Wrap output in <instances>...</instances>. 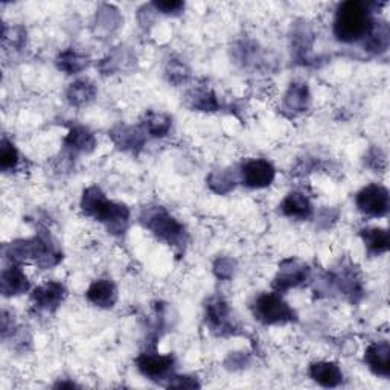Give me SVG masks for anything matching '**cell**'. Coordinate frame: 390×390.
I'll return each mask as SVG.
<instances>
[{
	"instance_id": "cell-12",
	"label": "cell",
	"mask_w": 390,
	"mask_h": 390,
	"mask_svg": "<svg viewBox=\"0 0 390 390\" xmlns=\"http://www.w3.org/2000/svg\"><path fill=\"white\" fill-rule=\"evenodd\" d=\"M310 376L323 387H337L343 381V372L332 362H319L311 364Z\"/></svg>"
},
{
	"instance_id": "cell-28",
	"label": "cell",
	"mask_w": 390,
	"mask_h": 390,
	"mask_svg": "<svg viewBox=\"0 0 390 390\" xmlns=\"http://www.w3.org/2000/svg\"><path fill=\"white\" fill-rule=\"evenodd\" d=\"M154 6L164 14H177L181 8H185L181 2H156Z\"/></svg>"
},
{
	"instance_id": "cell-25",
	"label": "cell",
	"mask_w": 390,
	"mask_h": 390,
	"mask_svg": "<svg viewBox=\"0 0 390 390\" xmlns=\"http://www.w3.org/2000/svg\"><path fill=\"white\" fill-rule=\"evenodd\" d=\"M19 164V153L16 147L9 142V140L4 139L2 147H0V167L4 171L14 169Z\"/></svg>"
},
{
	"instance_id": "cell-6",
	"label": "cell",
	"mask_w": 390,
	"mask_h": 390,
	"mask_svg": "<svg viewBox=\"0 0 390 390\" xmlns=\"http://www.w3.org/2000/svg\"><path fill=\"white\" fill-rule=\"evenodd\" d=\"M355 201L364 215L384 216L389 211V191L381 185H369L357 194Z\"/></svg>"
},
{
	"instance_id": "cell-1",
	"label": "cell",
	"mask_w": 390,
	"mask_h": 390,
	"mask_svg": "<svg viewBox=\"0 0 390 390\" xmlns=\"http://www.w3.org/2000/svg\"><path fill=\"white\" fill-rule=\"evenodd\" d=\"M81 208L85 215L92 216L96 221L104 223L112 233H122L127 229L130 211L124 204L107 200L100 188L92 186L84 191Z\"/></svg>"
},
{
	"instance_id": "cell-17",
	"label": "cell",
	"mask_w": 390,
	"mask_h": 390,
	"mask_svg": "<svg viewBox=\"0 0 390 390\" xmlns=\"http://www.w3.org/2000/svg\"><path fill=\"white\" fill-rule=\"evenodd\" d=\"M308 102H310V92H308L307 84H302V83L291 84L284 98L285 110L292 113L303 112L308 107Z\"/></svg>"
},
{
	"instance_id": "cell-15",
	"label": "cell",
	"mask_w": 390,
	"mask_h": 390,
	"mask_svg": "<svg viewBox=\"0 0 390 390\" xmlns=\"http://www.w3.org/2000/svg\"><path fill=\"white\" fill-rule=\"evenodd\" d=\"M363 243L371 255H381L389 251L390 238L389 232L381 227H367L362 231Z\"/></svg>"
},
{
	"instance_id": "cell-27",
	"label": "cell",
	"mask_w": 390,
	"mask_h": 390,
	"mask_svg": "<svg viewBox=\"0 0 390 390\" xmlns=\"http://www.w3.org/2000/svg\"><path fill=\"white\" fill-rule=\"evenodd\" d=\"M4 40L5 41L9 40L11 45H13L14 48L23 46V43H25V31L21 29V28H13V29H11V37L4 36Z\"/></svg>"
},
{
	"instance_id": "cell-5",
	"label": "cell",
	"mask_w": 390,
	"mask_h": 390,
	"mask_svg": "<svg viewBox=\"0 0 390 390\" xmlns=\"http://www.w3.org/2000/svg\"><path fill=\"white\" fill-rule=\"evenodd\" d=\"M240 174L246 186L253 188V189H261L272 185L276 171L268 160L251 159L244 162Z\"/></svg>"
},
{
	"instance_id": "cell-20",
	"label": "cell",
	"mask_w": 390,
	"mask_h": 390,
	"mask_svg": "<svg viewBox=\"0 0 390 390\" xmlns=\"http://www.w3.org/2000/svg\"><path fill=\"white\" fill-rule=\"evenodd\" d=\"M364 46L374 52H383L389 46V29L386 23H376L372 20L371 28L364 36Z\"/></svg>"
},
{
	"instance_id": "cell-19",
	"label": "cell",
	"mask_w": 390,
	"mask_h": 390,
	"mask_svg": "<svg viewBox=\"0 0 390 390\" xmlns=\"http://www.w3.org/2000/svg\"><path fill=\"white\" fill-rule=\"evenodd\" d=\"M66 147L77 153H90L95 148V136L84 127H75L66 137Z\"/></svg>"
},
{
	"instance_id": "cell-9",
	"label": "cell",
	"mask_w": 390,
	"mask_h": 390,
	"mask_svg": "<svg viewBox=\"0 0 390 390\" xmlns=\"http://www.w3.org/2000/svg\"><path fill=\"white\" fill-rule=\"evenodd\" d=\"M364 362L375 374L387 378L390 375V346L387 342L372 343L364 352Z\"/></svg>"
},
{
	"instance_id": "cell-7",
	"label": "cell",
	"mask_w": 390,
	"mask_h": 390,
	"mask_svg": "<svg viewBox=\"0 0 390 390\" xmlns=\"http://www.w3.org/2000/svg\"><path fill=\"white\" fill-rule=\"evenodd\" d=\"M136 364L140 374L151 378V380H164V378L172 371L174 359H172L171 355H162L156 351H148L137 357Z\"/></svg>"
},
{
	"instance_id": "cell-3",
	"label": "cell",
	"mask_w": 390,
	"mask_h": 390,
	"mask_svg": "<svg viewBox=\"0 0 390 390\" xmlns=\"http://www.w3.org/2000/svg\"><path fill=\"white\" fill-rule=\"evenodd\" d=\"M142 221L162 241H167L172 246H181L186 243L185 227L162 208L148 211L147 216H142Z\"/></svg>"
},
{
	"instance_id": "cell-30",
	"label": "cell",
	"mask_w": 390,
	"mask_h": 390,
	"mask_svg": "<svg viewBox=\"0 0 390 390\" xmlns=\"http://www.w3.org/2000/svg\"><path fill=\"white\" fill-rule=\"evenodd\" d=\"M199 384L195 383L192 378L189 376H174L172 378V381H169V387H185V389H191V387H197Z\"/></svg>"
},
{
	"instance_id": "cell-8",
	"label": "cell",
	"mask_w": 390,
	"mask_h": 390,
	"mask_svg": "<svg viewBox=\"0 0 390 390\" xmlns=\"http://www.w3.org/2000/svg\"><path fill=\"white\" fill-rule=\"evenodd\" d=\"M308 275H310V268L305 264L290 259V261H285L283 265H280L279 272L275 278L273 287L278 291H285L292 287H299L308 279Z\"/></svg>"
},
{
	"instance_id": "cell-4",
	"label": "cell",
	"mask_w": 390,
	"mask_h": 390,
	"mask_svg": "<svg viewBox=\"0 0 390 390\" xmlns=\"http://www.w3.org/2000/svg\"><path fill=\"white\" fill-rule=\"evenodd\" d=\"M255 316L265 325H279L295 320L296 312L276 292H265L255 302Z\"/></svg>"
},
{
	"instance_id": "cell-29",
	"label": "cell",
	"mask_w": 390,
	"mask_h": 390,
	"mask_svg": "<svg viewBox=\"0 0 390 390\" xmlns=\"http://www.w3.org/2000/svg\"><path fill=\"white\" fill-rule=\"evenodd\" d=\"M169 80L172 83H179V81H185V78L188 77V73H186V69L185 66H183V64H179V63H174L171 66L169 69Z\"/></svg>"
},
{
	"instance_id": "cell-11",
	"label": "cell",
	"mask_w": 390,
	"mask_h": 390,
	"mask_svg": "<svg viewBox=\"0 0 390 390\" xmlns=\"http://www.w3.org/2000/svg\"><path fill=\"white\" fill-rule=\"evenodd\" d=\"M85 296L93 303V305L100 308H112L117 300V290L112 280L100 279L89 287Z\"/></svg>"
},
{
	"instance_id": "cell-2",
	"label": "cell",
	"mask_w": 390,
	"mask_h": 390,
	"mask_svg": "<svg viewBox=\"0 0 390 390\" xmlns=\"http://www.w3.org/2000/svg\"><path fill=\"white\" fill-rule=\"evenodd\" d=\"M372 20L367 6L362 2H344L339 6L334 20V36L343 43H352L364 38Z\"/></svg>"
},
{
	"instance_id": "cell-13",
	"label": "cell",
	"mask_w": 390,
	"mask_h": 390,
	"mask_svg": "<svg viewBox=\"0 0 390 390\" xmlns=\"http://www.w3.org/2000/svg\"><path fill=\"white\" fill-rule=\"evenodd\" d=\"M280 209H283L284 215L297 220H307L312 214V206L310 200L300 192L288 194L283 204H280Z\"/></svg>"
},
{
	"instance_id": "cell-16",
	"label": "cell",
	"mask_w": 390,
	"mask_h": 390,
	"mask_svg": "<svg viewBox=\"0 0 390 390\" xmlns=\"http://www.w3.org/2000/svg\"><path fill=\"white\" fill-rule=\"evenodd\" d=\"M208 320L212 330L218 332L231 331V317H229V307L221 299H214L208 305Z\"/></svg>"
},
{
	"instance_id": "cell-23",
	"label": "cell",
	"mask_w": 390,
	"mask_h": 390,
	"mask_svg": "<svg viewBox=\"0 0 390 390\" xmlns=\"http://www.w3.org/2000/svg\"><path fill=\"white\" fill-rule=\"evenodd\" d=\"M147 130L149 135L156 137H164L171 130V119L162 113H149L147 116Z\"/></svg>"
},
{
	"instance_id": "cell-18",
	"label": "cell",
	"mask_w": 390,
	"mask_h": 390,
	"mask_svg": "<svg viewBox=\"0 0 390 390\" xmlns=\"http://www.w3.org/2000/svg\"><path fill=\"white\" fill-rule=\"evenodd\" d=\"M112 137L122 149H136L144 145V136L133 127L119 125L112 132Z\"/></svg>"
},
{
	"instance_id": "cell-24",
	"label": "cell",
	"mask_w": 390,
	"mask_h": 390,
	"mask_svg": "<svg viewBox=\"0 0 390 390\" xmlns=\"http://www.w3.org/2000/svg\"><path fill=\"white\" fill-rule=\"evenodd\" d=\"M208 183L215 192L226 194L231 189H233L236 179L233 174H231L229 171H216V172H212V174L209 176Z\"/></svg>"
},
{
	"instance_id": "cell-31",
	"label": "cell",
	"mask_w": 390,
	"mask_h": 390,
	"mask_svg": "<svg viewBox=\"0 0 390 390\" xmlns=\"http://www.w3.org/2000/svg\"><path fill=\"white\" fill-rule=\"evenodd\" d=\"M215 272L220 278H224V272H227V275H232L233 268H232V261L231 259H221V261L216 263L215 265Z\"/></svg>"
},
{
	"instance_id": "cell-10",
	"label": "cell",
	"mask_w": 390,
	"mask_h": 390,
	"mask_svg": "<svg viewBox=\"0 0 390 390\" xmlns=\"http://www.w3.org/2000/svg\"><path fill=\"white\" fill-rule=\"evenodd\" d=\"M64 296H66V290L60 283H46L32 292V302L41 310H53L63 302Z\"/></svg>"
},
{
	"instance_id": "cell-22",
	"label": "cell",
	"mask_w": 390,
	"mask_h": 390,
	"mask_svg": "<svg viewBox=\"0 0 390 390\" xmlns=\"http://www.w3.org/2000/svg\"><path fill=\"white\" fill-rule=\"evenodd\" d=\"M57 63H58V68L68 73H78L83 69L88 68V64H89L88 58L72 49L61 52Z\"/></svg>"
},
{
	"instance_id": "cell-14",
	"label": "cell",
	"mask_w": 390,
	"mask_h": 390,
	"mask_svg": "<svg viewBox=\"0 0 390 390\" xmlns=\"http://www.w3.org/2000/svg\"><path fill=\"white\" fill-rule=\"evenodd\" d=\"M29 288L26 275L16 265H11L2 273V292L5 296H16L25 292Z\"/></svg>"
},
{
	"instance_id": "cell-21",
	"label": "cell",
	"mask_w": 390,
	"mask_h": 390,
	"mask_svg": "<svg viewBox=\"0 0 390 390\" xmlns=\"http://www.w3.org/2000/svg\"><path fill=\"white\" fill-rule=\"evenodd\" d=\"M96 95L95 85L89 81H77L70 84V88L68 90V100L72 105H84L93 101V98Z\"/></svg>"
},
{
	"instance_id": "cell-26",
	"label": "cell",
	"mask_w": 390,
	"mask_h": 390,
	"mask_svg": "<svg viewBox=\"0 0 390 390\" xmlns=\"http://www.w3.org/2000/svg\"><path fill=\"white\" fill-rule=\"evenodd\" d=\"M194 107L195 108H200V110H215L216 107H218V104H216V100L215 96L208 92V90H201V92H197L194 95Z\"/></svg>"
}]
</instances>
